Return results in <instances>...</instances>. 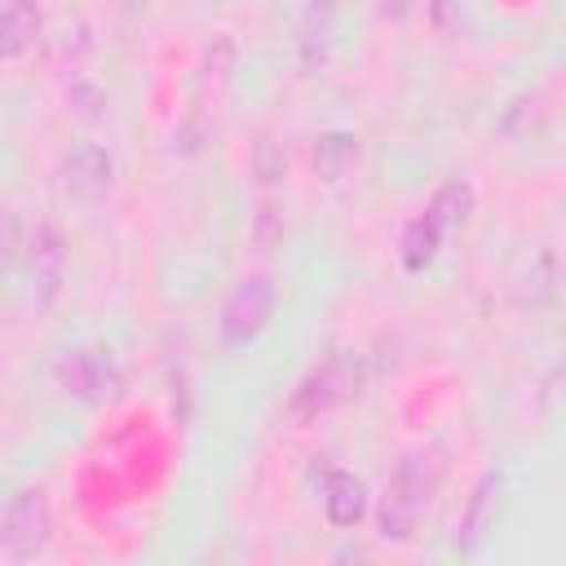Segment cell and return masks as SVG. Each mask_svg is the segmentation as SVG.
Instances as JSON below:
<instances>
[{
  "instance_id": "cell-1",
  "label": "cell",
  "mask_w": 566,
  "mask_h": 566,
  "mask_svg": "<svg viewBox=\"0 0 566 566\" xmlns=\"http://www.w3.org/2000/svg\"><path fill=\"white\" fill-rule=\"evenodd\" d=\"M442 473H447V451L442 447H420V451L398 460V469L385 486V500H380V535L385 539H407L416 531V522L429 509Z\"/></svg>"
},
{
  "instance_id": "cell-2",
  "label": "cell",
  "mask_w": 566,
  "mask_h": 566,
  "mask_svg": "<svg viewBox=\"0 0 566 566\" xmlns=\"http://www.w3.org/2000/svg\"><path fill=\"white\" fill-rule=\"evenodd\" d=\"M274 314V279L270 274H243L230 296L221 301V314H217V336L226 349H243L252 345L265 323Z\"/></svg>"
},
{
  "instance_id": "cell-3",
  "label": "cell",
  "mask_w": 566,
  "mask_h": 566,
  "mask_svg": "<svg viewBox=\"0 0 566 566\" xmlns=\"http://www.w3.org/2000/svg\"><path fill=\"white\" fill-rule=\"evenodd\" d=\"M44 544H49V504L35 486H18L0 513V557L9 566H22Z\"/></svg>"
},
{
  "instance_id": "cell-4",
  "label": "cell",
  "mask_w": 566,
  "mask_h": 566,
  "mask_svg": "<svg viewBox=\"0 0 566 566\" xmlns=\"http://www.w3.org/2000/svg\"><path fill=\"white\" fill-rule=\"evenodd\" d=\"M57 385L66 398L84 402V407H97V402H111L119 394V367L111 358V349L102 345H80V349H66L57 358Z\"/></svg>"
},
{
  "instance_id": "cell-5",
  "label": "cell",
  "mask_w": 566,
  "mask_h": 566,
  "mask_svg": "<svg viewBox=\"0 0 566 566\" xmlns=\"http://www.w3.org/2000/svg\"><path fill=\"white\" fill-rule=\"evenodd\" d=\"M354 385H358V363H354L349 354H332V358H323V363L292 389V416H296V420H310V416L327 411L332 402H340Z\"/></svg>"
},
{
  "instance_id": "cell-6",
  "label": "cell",
  "mask_w": 566,
  "mask_h": 566,
  "mask_svg": "<svg viewBox=\"0 0 566 566\" xmlns=\"http://www.w3.org/2000/svg\"><path fill=\"white\" fill-rule=\"evenodd\" d=\"M62 186L71 199L80 203H97L111 195L115 186V159L106 146L97 142H75L66 155H62Z\"/></svg>"
},
{
  "instance_id": "cell-7",
  "label": "cell",
  "mask_w": 566,
  "mask_h": 566,
  "mask_svg": "<svg viewBox=\"0 0 566 566\" xmlns=\"http://www.w3.org/2000/svg\"><path fill=\"white\" fill-rule=\"evenodd\" d=\"M66 279V248L53 226H35L27 243V292L35 305H49Z\"/></svg>"
},
{
  "instance_id": "cell-8",
  "label": "cell",
  "mask_w": 566,
  "mask_h": 566,
  "mask_svg": "<svg viewBox=\"0 0 566 566\" xmlns=\"http://www.w3.org/2000/svg\"><path fill=\"white\" fill-rule=\"evenodd\" d=\"M500 491H504V478L500 473H482L473 495H469V509L460 517V535H455V548L460 553H473L491 531H495V513H500Z\"/></svg>"
},
{
  "instance_id": "cell-9",
  "label": "cell",
  "mask_w": 566,
  "mask_h": 566,
  "mask_svg": "<svg viewBox=\"0 0 566 566\" xmlns=\"http://www.w3.org/2000/svg\"><path fill=\"white\" fill-rule=\"evenodd\" d=\"M323 513H327V522L340 526V531L358 526V522L367 517V486H363V478L336 469V473L327 478V486H323Z\"/></svg>"
},
{
  "instance_id": "cell-10",
  "label": "cell",
  "mask_w": 566,
  "mask_h": 566,
  "mask_svg": "<svg viewBox=\"0 0 566 566\" xmlns=\"http://www.w3.org/2000/svg\"><path fill=\"white\" fill-rule=\"evenodd\" d=\"M332 31H336V0H310L301 9V22H296V49H301V62L305 66H314V62L327 57Z\"/></svg>"
},
{
  "instance_id": "cell-11",
  "label": "cell",
  "mask_w": 566,
  "mask_h": 566,
  "mask_svg": "<svg viewBox=\"0 0 566 566\" xmlns=\"http://www.w3.org/2000/svg\"><path fill=\"white\" fill-rule=\"evenodd\" d=\"M40 35V9L35 0H4L0 4V53L18 57Z\"/></svg>"
},
{
  "instance_id": "cell-12",
  "label": "cell",
  "mask_w": 566,
  "mask_h": 566,
  "mask_svg": "<svg viewBox=\"0 0 566 566\" xmlns=\"http://www.w3.org/2000/svg\"><path fill=\"white\" fill-rule=\"evenodd\" d=\"M354 159H358V137L345 133V128H332V133H323V137L314 142V172H318L323 181H332V186L349 177Z\"/></svg>"
},
{
  "instance_id": "cell-13",
  "label": "cell",
  "mask_w": 566,
  "mask_h": 566,
  "mask_svg": "<svg viewBox=\"0 0 566 566\" xmlns=\"http://www.w3.org/2000/svg\"><path fill=\"white\" fill-rule=\"evenodd\" d=\"M469 208H473V186L469 181H460V177H451V181H442L438 190H433V199H429V217H433V226L447 234V230H455L464 217H469Z\"/></svg>"
},
{
  "instance_id": "cell-14",
  "label": "cell",
  "mask_w": 566,
  "mask_h": 566,
  "mask_svg": "<svg viewBox=\"0 0 566 566\" xmlns=\"http://www.w3.org/2000/svg\"><path fill=\"white\" fill-rule=\"evenodd\" d=\"M438 243H442V230L433 226V217L429 212H420V217H411L407 221V230H402V265L411 270V274H420L433 256H438Z\"/></svg>"
}]
</instances>
